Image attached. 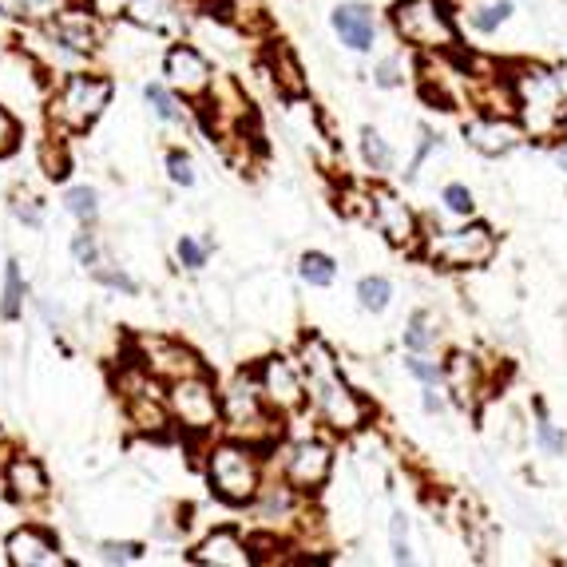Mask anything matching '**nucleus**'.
Listing matches in <instances>:
<instances>
[{
	"label": "nucleus",
	"mask_w": 567,
	"mask_h": 567,
	"mask_svg": "<svg viewBox=\"0 0 567 567\" xmlns=\"http://www.w3.org/2000/svg\"><path fill=\"white\" fill-rule=\"evenodd\" d=\"M167 409H171L175 425L186 428V433H195V437L215 433L222 421V397L203 370L167 382Z\"/></svg>",
	"instance_id": "obj_5"
},
{
	"label": "nucleus",
	"mask_w": 567,
	"mask_h": 567,
	"mask_svg": "<svg viewBox=\"0 0 567 567\" xmlns=\"http://www.w3.org/2000/svg\"><path fill=\"white\" fill-rule=\"evenodd\" d=\"M512 107H520L524 131H532L540 140L556 136L567 124V100L559 80L532 64L516 68V76H512Z\"/></svg>",
	"instance_id": "obj_2"
},
{
	"label": "nucleus",
	"mask_w": 567,
	"mask_h": 567,
	"mask_svg": "<svg viewBox=\"0 0 567 567\" xmlns=\"http://www.w3.org/2000/svg\"><path fill=\"white\" fill-rule=\"evenodd\" d=\"M191 559L203 567H250L258 556L255 547H250V540H243L234 528H219V532H210L207 540L191 552Z\"/></svg>",
	"instance_id": "obj_13"
},
{
	"label": "nucleus",
	"mask_w": 567,
	"mask_h": 567,
	"mask_svg": "<svg viewBox=\"0 0 567 567\" xmlns=\"http://www.w3.org/2000/svg\"><path fill=\"white\" fill-rule=\"evenodd\" d=\"M444 207L452 210V215H473V191H468V186L464 183H449L444 186Z\"/></svg>",
	"instance_id": "obj_33"
},
{
	"label": "nucleus",
	"mask_w": 567,
	"mask_h": 567,
	"mask_svg": "<svg viewBox=\"0 0 567 567\" xmlns=\"http://www.w3.org/2000/svg\"><path fill=\"white\" fill-rule=\"evenodd\" d=\"M143 547L140 544H104V559L107 564H116V559H140Z\"/></svg>",
	"instance_id": "obj_41"
},
{
	"label": "nucleus",
	"mask_w": 567,
	"mask_h": 567,
	"mask_svg": "<svg viewBox=\"0 0 567 567\" xmlns=\"http://www.w3.org/2000/svg\"><path fill=\"white\" fill-rule=\"evenodd\" d=\"M298 365H301V377H306V394H310L318 417L330 428H337V433H358V428L373 417V405L342 377L334 349L325 346L318 334H310L301 342Z\"/></svg>",
	"instance_id": "obj_1"
},
{
	"label": "nucleus",
	"mask_w": 567,
	"mask_h": 567,
	"mask_svg": "<svg viewBox=\"0 0 567 567\" xmlns=\"http://www.w3.org/2000/svg\"><path fill=\"white\" fill-rule=\"evenodd\" d=\"M444 385H449L452 394H456V401H461V405H468V401H473V394H476L473 358H464V353L449 358V365H444Z\"/></svg>",
	"instance_id": "obj_22"
},
{
	"label": "nucleus",
	"mask_w": 567,
	"mask_h": 567,
	"mask_svg": "<svg viewBox=\"0 0 567 567\" xmlns=\"http://www.w3.org/2000/svg\"><path fill=\"white\" fill-rule=\"evenodd\" d=\"M175 255H179V262H183L186 270H203L207 267V246L195 243V239H179V246H175Z\"/></svg>",
	"instance_id": "obj_32"
},
{
	"label": "nucleus",
	"mask_w": 567,
	"mask_h": 567,
	"mask_svg": "<svg viewBox=\"0 0 567 567\" xmlns=\"http://www.w3.org/2000/svg\"><path fill=\"white\" fill-rule=\"evenodd\" d=\"M167 80L183 95H207L215 76H210V64L203 60V52H195L191 44H175L167 52Z\"/></svg>",
	"instance_id": "obj_14"
},
{
	"label": "nucleus",
	"mask_w": 567,
	"mask_h": 567,
	"mask_svg": "<svg viewBox=\"0 0 567 567\" xmlns=\"http://www.w3.org/2000/svg\"><path fill=\"white\" fill-rule=\"evenodd\" d=\"M334 33L342 36V44H349L353 52H370L377 40V16L365 4H337L334 9Z\"/></svg>",
	"instance_id": "obj_17"
},
{
	"label": "nucleus",
	"mask_w": 567,
	"mask_h": 567,
	"mask_svg": "<svg viewBox=\"0 0 567 567\" xmlns=\"http://www.w3.org/2000/svg\"><path fill=\"white\" fill-rule=\"evenodd\" d=\"M298 488L289 485H270L258 492V520H267V524H286L298 516V497H294Z\"/></svg>",
	"instance_id": "obj_20"
},
{
	"label": "nucleus",
	"mask_w": 567,
	"mask_h": 567,
	"mask_svg": "<svg viewBox=\"0 0 567 567\" xmlns=\"http://www.w3.org/2000/svg\"><path fill=\"white\" fill-rule=\"evenodd\" d=\"M520 136H524V128H516L512 119H500V116L464 124V140L473 143L480 155H508V151L520 143Z\"/></svg>",
	"instance_id": "obj_16"
},
{
	"label": "nucleus",
	"mask_w": 567,
	"mask_h": 567,
	"mask_svg": "<svg viewBox=\"0 0 567 567\" xmlns=\"http://www.w3.org/2000/svg\"><path fill=\"white\" fill-rule=\"evenodd\" d=\"M95 279L104 282V286H112V289H124V294H140V286H136L124 270H95Z\"/></svg>",
	"instance_id": "obj_40"
},
{
	"label": "nucleus",
	"mask_w": 567,
	"mask_h": 567,
	"mask_svg": "<svg viewBox=\"0 0 567 567\" xmlns=\"http://www.w3.org/2000/svg\"><path fill=\"white\" fill-rule=\"evenodd\" d=\"M167 171H171L175 183L183 186L195 183V163H191V155H183V151H171V155H167Z\"/></svg>",
	"instance_id": "obj_35"
},
{
	"label": "nucleus",
	"mask_w": 567,
	"mask_h": 567,
	"mask_svg": "<svg viewBox=\"0 0 567 567\" xmlns=\"http://www.w3.org/2000/svg\"><path fill=\"white\" fill-rule=\"evenodd\" d=\"M405 365H409V373H413L417 382H425V385H440V382H444V370H437V365H433V361H425L421 353H413Z\"/></svg>",
	"instance_id": "obj_36"
},
{
	"label": "nucleus",
	"mask_w": 567,
	"mask_h": 567,
	"mask_svg": "<svg viewBox=\"0 0 567 567\" xmlns=\"http://www.w3.org/2000/svg\"><path fill=\"white\" fill-rule=\"evenodd\" d=\"M112 104V80L107 76H88V72H72L64 76V83L56 88L52 104H48V116L60 131L68 136H80L104 116V107Z\"/></svg>",
	"instance_id": "obj_3"
},
{
	"label": "nucleus",
	"mask_w": 567,
	"mask_h": 567,
	"mask_svg": "<svg viewBox=\"0 0 567 567\" xmlns=\"http://www.w3.org/2000/svg\"><path fill=\"white\" fill-rule=\"evenodd\" d=\"M64 207H68V215H76V219L88 227V222H95V215H100V198H95L92 186H72Z\"/></svg>",
	"instance_id": "obj_29"
},
{
	"label": "nucleus",
	"mask_w": 567,
	"mask_h": 567,
	"mask_svg": "<svg viewBox=\"0 0 567 567\" xmlns=\"http://www.w3.org/2000/svg\"><path fill=\"white\" fill-rule=\"evenodd\" d=\"M124 12L143 28H155V33L179 28V4L175 0H124Z\"/></svg>",
	"instance_id": "obj_19"
},
{
	"label": "nucleus",
	"mask_w": 567,
	"mask_h": 567,
	"mask_svg": "<svg viewBox=\"0 0 567 567\" xmlns=\"http://www.w3.org/2000/svg\"><path fill=\"white\" fill-rule=\"evenodd\" d=\"M389 532H394V559H397V564H409V559H413V552H409V524H405V516H401V512L394 516Z\"/></svg>",
	"instance_id": "obj_34"
},
{
	"label": "nucleus",
	"mask_w": 567,
	"mask_h": 567,
	"mask_svg": "<svg viewBox=\"0 0 567 567\" xmlns=\"http://www.w3.org/2000/svg\"><path fill=\"white\" fill-rule=\"evenodd\" d=\"M298 274L310 286H318V289H325V286H334V279H337V262L330 255H318V250H310V255H301V262H298Z\"/></svg>",
	"instance_id": "obj_24"
},
{
	"label": "nucleus",
	"mask_w": 567,
	"mask_h": 567,
	"mask_svg": "<svg viewBox=\"0 0 567 567\" xmlns=\"http://www.w3.org/2000/svg\"><path fill=\"white\" fill-rule=\"evenodd\" d=\"M559 167H564V171H567V143H564V147H559Z\"/></svg>",
	"instance_id": "obj_45"
},
{
	"label": "nucleus",
	"mask_w": 567,
	"mask_h": 567,
	"mask_svg": "<svg viewBox=\"0 0 567 567\" xmlns=\"http://www.w3.org/2000/svg\"><path fill=\"white\" fill-rule=\"evenodd\" d=\"M361 159H365L370 171L385 175L389 167H394V147H389V143H385L373 128H365L361 131Z\"/></svg>",
	"instance_id": "obj_25"
},
{
	"label": "nucleus",
	"mask_w": 567,
	"mask_h": 567,
	"mask_svg": "<svg viewBox=\"0 0 567 567\" xmlns=\"http://www.w3.org/2000/svg\"><path fill=\"white\" fill-rule=\"evenodd\" d=\"M95 4H124V0H95Z\"/></svg>",
	"instance_id": "obj_46"
},
{
	"label": "nucleus",
	"mask_w": 567,
	"mask_h": 567,
	"mask_svg": "<svg viewBox=\"0 0 567 567\" xmlns=\"http://www.w3.org/2000/svg\"><path fill=\"white\" fill-rule=\"evenodd\" d=\"M405 346L413 349V353H425V349L437 346V334H433V313H428V310H417L413 318H409Z\"/></svg>",
	"instance_id": "obj_26"
},
{
	"label": "nucleus",
	"mask_w": 567,
	"mask_h": 567,
	"mask_svg": "<svg viewBox=\"0 0 567 567\" xmlns=\"http://www.w3.org/2000/svg\"><path fill=\"white\" fill-rule=\"evenodd\" d=\"M536 437H540V444H544L547 452H564V437H559V433L547 425V421H540V425H536Z\"/></svg>",
	"instance_id": "obj_42"
},
{
	"label": "nucleus",
	"mask_w": 567,
	"mask_h": 567,
	"mask_svg": "<svg viewBox=\"0 0 567 567\" xmlns=\"http://www.w3.org/2000/svg\"><path fill=\"white\" fill-rule=\"evenodd\" d=\"M274 72H279V88L286 95H301L306 92V80H301V64L294 60L286 44H274Z\"/></svg>",
	"instance_id": "obj_23"
},
{
	"label": "nucleus",
	"mask_w": 567,
	"mask_h": 567,
	"mask_svg": "<svg viewBox=\"0 0 567 567\" xmlns=\"http://www.w3.org/2000/svg\"><path fill=\"white\" fill-rule=\"evenodd\" d=\"M72 0H0V16L24 24H52L60 12H68Z\"/></svg>",
	"instance_id": "obj_21"
},
{
	"label": "nucleus",
	"mask_w": 567,
	"mask_h": 567,
	"mask_svg": "<svg viewBox=\"0 0 567 567\" xmlns=\"http://www.w3.org/2000/svg\"><path fill=\"white\" fill-rule=\"evenodd\" d=\"M143 365H147L155 377H167V382L203 370L195 361V353L183 346H175V342H147V361H143Z\"/></svg>",
	"instance_id": "obj_18"
},
{
	"label": "nucleus",
	"mask_w": 567,
	"mask_h": 567,
	"mask_svg": "<svg viewBox=\"0 0 567 567\" xmlns=\"http://www.w3.org/2000/svg\"><path fill=\"white\" fill-rule=\"evenodd\" d=\"M370 219L394 246H409L417 239V215H413L394 191H382V186L370 191Z\"/></svg>",
	"instance_id": "obj_11"
},
{
	"label": "nucleus",
	"mask_w": 567,
	"mask_h": 567,
	"mask_svg": "<svg viewBox=\"0 0 567 567\" xmlns=\"http://www.w3.org/2000/svg\"><path fill=\"white\" fill-rule=\"evenodd\" d=\"M394 28L405 44L425 48V52H440V48L456 44V28H452L444 0H397Z\"/></svg>",
	"instance_id": "obj_6"
},
{
	"label": "nucleus",
	"mask_w": 567,
	"mask_h": 567,
	"mask_svg": "<svg viewBox=\"0 0 567 567\" xmlns=\"http://www.w3.org/2000/svg\"><path fill=\"white\" fill-rule=\"evenodd\" d=\"M12 210H16V219H24L28 227H40V222H44V210H40V203H36L33 195H16Z\"/></svg>",
	"instance_id": "obj_38"
},
{
	"label": "nucleus",
	"mask_w": 567,
	"mask_h": 567,
	"mask_svg": "<svg viewBox=\"0 0 567 567\" xmlns=\"http://www.w3.org/2000/svg\"><path fill=\"white\" fill-rule=\"evenodd\" d=\"M373 76H377V83H382V88H397V83H401V64H397V60H385V64L373 72Z\"/></svg>",
	"instance_id": "obj_43"
},
{
	"label": "nucleus",
	"mask_w": 567,
	"mask_h": 567,
	"mask_svg": "<svg viewBox=\"0 0 567 567\" xmlns=\"http://www.w3.org/2000/svg\"><path fill=\"white\" fill-rule=\"evenodd\" d=\"M9 564L16 567H68V556L44 528H21L9 536Z\"/></svg>",
	"instance_id": "obj_12"
},
{
	"label": "nucleus",
	"mask_w": 567,
	"mask_h": 567,
	"mask_svg": "<svg viewBox=\"0 0 567 567\" xmlns=\"http://www.w3.org/2000/svg\"><path fill=\"white\" fill-rule=\"evenodd\" d=\"M147 104H151V112L163 119V124H183V107H179V100H175L163 83H147Z\"/></svg>",
	"instance_id": "obj_27"
},
{
	"label": "nucleus",
	"mask_w": 567,
	"mask_h": 567,
	"mask_svg": "<svg viewBox=\"0 0 567 567\" xmlns=\"http://www.w3.org/2000/svg\"><path fill=\"white\" fill-rule=\"evenodd\" d=\"M72 255H76V262L80 267H95L100 262V246H95V239L88 231L76 234V243H72Z\"/></svg>",
	"instance_id": "obj_37"
},
{
	"label": "nucleus",
	"mask_w": 567,
	"mask_h": 567,
	"mask_svg": "<svg viewBox=\"0 0 567 567\" xmlns=\"http://www.w3.org/2000/svg\"><path fill=\"white\" fill-rule=\"evenodd\" d=\"M207 476L210 488L219 492L227 504H250L262 492V464H258L255 449L243 440H222L207 456Z\"/></svg>",
	"instance_id": "obj_4"
},
{
	"label": "nucleus",
	"mask_w": 567,
	"mask_h": 567,
	"mask_svg": "<svg viewBox=\"0 0 567 567\" xmlns=\"http://www.w3.org/2000/svg\"><path fill=\"white\" fill-rule=\"evenodd\" d=\"M222 417L231 425V433L239 437H258V433H270V421L279 417L274 409L262 401V389H258V377L255 373H243L239 382L231 385V394L222 401Z\"/></svg>",
	"instance_id": "obj_8"
},
{
	"label": "nucleus",
	"mask_w": 567,
	"mask_h": 567,
	"mask_svg": "<svg viewBox=\"0 0 567 567\" xmlns=\"http://www.w3.org/2000/svg\"><path fill=\"white\" fill-rule=\"evenodd\" d=\"M330 473H334V452H330V444L325 440H298V444H289L286 452V480L298 492H318V488L330 480Z\"/></svg>",
	"instance_id": "obj_10"
},
{
	"label": "nucleus",
	"mask_w": 567,
	"mask_h": 567,
	"mask_svg": "<svg viewBox=\"0 0 567 567\" xmlns=\"http://www.w3.org/2000/svg\"><path fill=\"white\" fill-rule=\"evenodd\" d=\"M21 306H24V282H21V267L16 262H9L4 267V301H0V313L4 318H21Z\"/></svg>",
	"instance_id": "obj_28"
},
{
	"label": "nucleus",
	"mask_w": 567,
	"mask_h": 567,
	"mask_svg": "<svg viewBox=\"0 0 567 567\" xmlns=\"http://www.w3.org/2000/svg\"><path fill=\"white\" fill-rule=\"evenodd\" d=\"M4 488H9V497L16 504H40L48 500V473L44 464L36 461V456H12L4 464Z\"/></svg>",
	"instance_id": "obj_15"
},
{
	"label": "nucleus",
	"mask_w": 567,
	"mask_h": 567,
	"mask_svg": "<svg viewBox=\"0 0 567 567\" xmlns=\"http://www.w3.org/2000/svg\"><path fill=\"white\" fill-rule=\"evenodd\" d=\"M425 409H428V413H440V409H444V401H440V394H437V385H425Z\"/></svg>",
	"instance_id": "obj_44"
},
{
	"label": "nucleus",
	"mask_w": 567,
	"mask_h": 567,
	"mask_svg": "<svg viewBox=\"0 0 567 567\" xmlns=\"http://www.w3.org/2000/svg\"><path fill=\"white\" fill-rule=\"evenodd\" d=\"M425 255L444 270L485 267L488 258L497 255V234L488 231L485 222H473V227H461V231H440V239H428Z\"/></svg>",
	"instance_id": "obj_7"
},
{
	"label": "nucleus",
	"mask_w": 567,
	"mask_h": 567,
	"mask_svg": "<svg viewBox=\"0 0 567 567\" xmlns=\"http://www.w3.org/2000/svg\"><path fill=\"white\" fill-rule=\"evenodd\" d=\"M508 16H512V4L508 0H497V4H485V9L473 12V28L476 33H497Z\"/></svg>",
	"instance_id": "obj_31"
},
{
	"label": "nucleus",
	"mask_w": 567,
	"mask_h": 567,
	"mask_svg": "<svg viewBox=\"0 0 567 567\" xmlns=\"http://www.w3.org/2000/svg\"><path fill=\"white\" fill-rule=\"evenodd\" d=\"M389 298H394V286H389L385 279H361V282H358V301H361V310L382 313L385 306H389Z\"/></svg>",
	"instance_id": "obj_30"
},
{
	"label": "nucleus",
	"mask_w": 567,
	"mask_h": 567,
	"mask_svg": "<svg viewBox=\"0 0 567 567\" xmlns=\"http://www.w3.org/2000/svg\"><path fill=\"white\" fill-rule=\"evenodd\" d=\"M16 140H21V124L0 107V155H9V151L16 147Z\"/></svg>",
	"instance_id": "obj_39"
},
{
	"label": "nucleus",
	"mask_w": 567,
	"mask_h": 567,
	"mask_svg": "<svg viewBox=\"0 0 567 567\" xmlns=\"http://www.w3.org/2000/svg\"><path fill=\"white\" fill-rule=\"evenodd\" d=\"M258 389H262V401H267L274 413H298L306 405V377H301V365H294L289 358H267L255 370Z\"/></svg>",
	"instance_id": "obj_9"
}]
</instances>
